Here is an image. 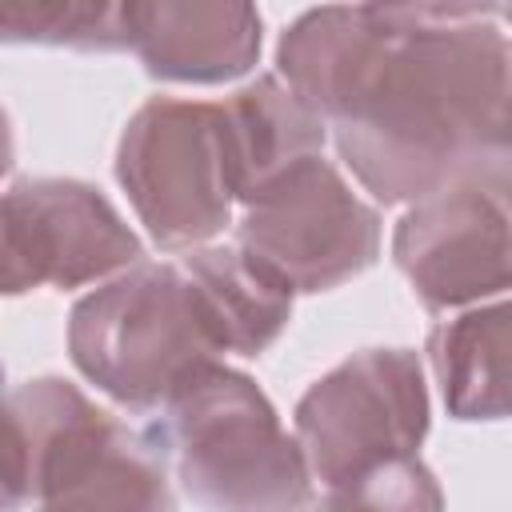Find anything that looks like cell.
Wrapping results in <instances>:
<instances>
[{"label": "cell", "instance_id": "obj_2", "mask_svg": "<svg viewBox=\"0 0 512 512\" xmlns=\"http://www.w3.org/2000/svg\"><path fill=\"white\" fill-rule=\"evenodd\" d=\"M8 512H172L168 460L64 376H32L4 400Z\"/></svg>", "mask_w": 512, "mask_h": 512}, {"label": "cell", "instance_id": "obj_14", "mask_svg": "<svg viewBox=\"0 0 512 512\" xmlns=\"http://www.w3.org/2000/svg\"><path fill=\"white\" fill-rule=\"evenodd\" d=\"M220 352L256 360L292 320V292L236 244H204L180 256Z\"/></svg>", "mask_w": 512, "mask_h": 512}, {"label": "cell", "instance_id": "obj_7", "mask_svg": "<svg viewBox=\"0 0 512 512\" xmlns=\"http://www.w3.org/2000/svg\"><path fill=\"white\" fill-rule=\"evenodd\" d=\"M236 248L296 292H332L380 256V212L316 156L236 216Z\"/></svg>", "mask_w": 512, "mask_h": 512}, {"label": "cell", "instance_id": "obj_17", "mask_svg": "<svg viewBox=\"0 0 512 512\" xmlns=\"http://www.w3.org/2000/svg\"><path fill=\"white\" fill-rule=\"evenodd\" d=\"M464 180L484 184L488 192H496V196L512 208V108H508L500 132L492 136V144L484 148V156L476 160V168H472Z\"/></svg>", "mask_w": 512, "mask_h": 512}, {"label": "cell", "instance_id": "obj_18", "mask_svg": "<svg viewBox=\"0 0 512 512\" xmlns=\"http://www.w3.org/2000/svg\"><path fill=\"white\" fill-rule=\"evenodd\" d=\"M308 512H340V508H336V504H332L328 496H320V500H316V504H312Z\"/></svg>", "mask_w": 512, "mask_h": 512}, {"label": "cell", "instance_id": "obj_11", "mask_svg": "<svg viewBox=\"0 0 512 512\" xmlns=\"http://www.w3.org/2000/svg\"><path fill=\"white\" fill-rule=\"evenodd\" d=\"M396 36L392 4H328L300 12L276 44V76L328 128L352 112Z\"/></svg>", "mask_w": 512, "mask_h": 512}, {"label": "cell", "instance_id": "obj_13", "mask_svg": "<svg viewBox=\"0 0 512 512\" xmlns=\"http://www.w3.org/2000/svg\"><path fill=\"white\" fill-rule=\"evenodd\" d=\"M428 364L452 420H512V296L440 320L428 332Z\"/></svg>", "mask_w": 512, "mask_h": 512}, {"label": "cell", "instance_id": "obj_15", "mask_svg": "<svg viewBox=\"0 0 512 512\" xmlns=\"http://www.w3.org/2000/svg\"><path fill=\"white\" fill-rule=\"evenodd\" d=\"M0 36L8 44H48L76 52H124L128 4L116 0H8L0 8Z\"/></svg>", "mask_w": 512, "mask_h": 512}, {"label": "cell", "instance_id": "obj_16", "mask_svg": "<svg viewBox=\"0 0 512 512\" xmlns=\"http://www.w3.org/2000/svg\"><path fill=\"white\" fill-rule=\"evenodd\" d=\"M340 512H444L436 472L420 456L388 460L340 488L324 492Z\"/></svg>", "mask_w": 512, "mask_h": 512}, {"label": "cell", "instance_id": "obj_3", "mask_svg": "<svg viewBox=\"0 0 512 512\" xmlns=\"http://www.w3.org/2000/svg\"><path fill=\"white\" fill-rule=\"evenodd\" d=\"M148 440L204 512H308L316 504V476L296 432L264 388L224 360L156 412Z\"/></svg>", "mask_w": 512, "mask_h": 512}, {"label": "cell", "instance_id": "obj_12", "mask_svg": "<svg viewBox=\"0 0 512 512\" xmlns=\"http://www.w3.org/2000/svg\"><path fill=\"white\" fill-rule=\"evenodd\" d=\"M220 124L240 208L324 156L328 144V120L308 108L276 72H260L228 92L220 100Z\"/></svg>", "mask_w": 512, "mask_h": 512}, {"label": "cell", "instance_id": "obj_4", "mask_svg": "<svg viewBox=\"0 0 512 512\" xmlns=\"http://www.w3.org/2000/svg\"><path fill=\"white\" fill-rule=\"evenodd\" d=\"M220 356L180 260H144L84 292L68 312L72 368L132 412H164Z\"/></svg>", "mask_w": 512, "mask_h": 512}, {"label": "cell", "instance_id": "obj_1", "mask_svg": "<svg viewBox=\"0 0 512 512\" xmlns=\"http://www.w3.org/2000/svg\"><path fill=\"white\" fill-rule=\"evenodd\" d=\"M396 36L332 144L376 204L464 180L512 108V32L484 4H392Z\"/></svg>", "mask_w": 512, "mask_h": 512}, {"label": "cell", "instance_id": "obj_19", "mask_svg": "<svg viewBox=\"0 0 512 512\" xmlns=\"http://www.w3.org/2000/svg\"><path fill=\"white\" fill-rule=\"evenodd\" d=\"M500 16H504V24H508V32H512V8H500Z\"/></svg>", "mask_w": 512, "mask_h": 512}, {"label": "cell", "instance_id": "obj_6", "mask_svg": "<svg viewBox=\"0 0 512 512\" xmlns=\"http://www.w3.org/2000/svg\"><path fill=\"white\" fill-rule=\"evenodd\" d=\"M432 424L424 360L412 348H360L296 400L292 432L320 488H340L388 460L420 456Z\"/></svg>", "mask_w": 512, "mask_h": 512}, {"label": "cell", "instance_id": "obj_5", "mask_svg": "<svg viewBox=\"0 0 512 512\" xmlns=\"http://www.w3.org/2000/svg\"><path fill=\"white\" fill-rule=\"evenodd\" d=\"M116 180L160 252L184 256L236 228L220 104L148 96L120 132Z\"/></svg>", "mask_w": 512, "mask_h": 512}, {"label": "cell", "instance_id": "obj_9", "mask_svg": "<svg viewBox=\"0 0 512 512\" xmlns=\"http://www.w3.org/2000/svg\"><path fill=\"white\" fill-rule=\"evenodd\" d=\"M392 260L428 312L512 296V208L476 180H452L404 208Z\"/></svg>", "mask_w": 512, "mask_h": 512}, {"label": "cell", "instance_id": "obj_10", "mask_svg": "<svg viewBox=\"0 0 512 512\" xmlns=\"http://www.w3.org/2000/svg\"><path fill=\"white\" fill-rule=\"evenodd\" d=\"M128 36L164 84H232L260 60L264 20L244 0H128Z\"/></svg>", "mask_w": 512, "mask_h": 512}, {"label": "cell", "instance_id": "obj_8", "mask_svg": "<svg viewBox=\"0 0 512 512\" xmlns=\"http://www.w3.org/2000/svg\"><path fill=\"white\" fill-rule=\"evenodd\" d=\"M144 264V240L88 180L24 176L0 204V280L8 296L88 288Z\"/></svg>", "mask_w": 512, "mask_h": 512}]
</instances>
